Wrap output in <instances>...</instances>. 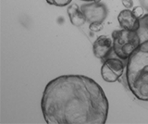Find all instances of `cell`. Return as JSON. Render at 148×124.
<instances>
[{"instance_id":"cell-5","label":"cell","mask_w":148,"mask_h":124,"mask_svg":"<svg viewBox=\"0 0 148 124\" xmlns=\"http://www.w3.org/2000/svg\"><path fill=\"white\" fill-rule=\"evenodd\" d=\"M84 13L86 21L89 22H103L106 17V10L104 5L98 2H91L88 5H83L82 8Z\"/></svg>"},{"instance_id":"cell-11","label":"cell","mask_w":148,"mask_h":124,"mask_svg":"<svg viewBox=\"0 0 148 124\" xmlns=\"http://www.w3.org/2000/svg\"><path fill=\"white\" fill-rule=\"evenodd\" d=\"M89 29L94 32V33H97V32H100L103 29V22H92L89 26Z\"/></svg>"},{"instance_id":"cell-9","label":"cell","mask_w":148,"mask_h":124,"mask_svg":"<svg viewBox=\"0 0 148 124\" xmlns=\"http://www.w3.org/2000/svg\"><path fill=\"white\" fill-rule=\"evenodd\" d=\"M137 34L141 40V44L148 40V13L140 19V27L137 30Z\"/></svg>"},{"instance_id":"cell-14","label":"cell","mask_w":148,"mask_h":124,"mask_svg":"<svg viewBox=\"0 0 148 124\" xmlns=\"http://www.w3.org/2000/svg\"><path fill=\"white\" fill-rule=\"evenodd\" d=\"M82 1H85V2H98L99 0H82Z\"/></svg>"},{"instance_id":"cell-2","label":"cell","mask_w":148,"mask_h":124,"mask_svg":"<svg viewBox=\"0 0 148 124\" xmlns=\"http://www.w3.org/2000/svg\"><path fill=\"white\" fill-rule=\"evenodd\" d=\"M127 60L129 89L139 100L148 101V40L143 42Z\"/></svg>"},{"instance_id":"cell-7","label":"cell","mask_w":148,"mask_h":124,"mask_svg":"<svg viewBox=\"0 0 148 124\" xmlns=\"http://www.w3.org/2000/svg\"><path fill=\"white\" fill-rule=\"evenodd\" d=\"M118 21L122 29L137 32L139 27H140V19L134 15L132 10H129V8H126V10L119 12Z\"/></svg>"},{"instance_id":"cell-13","label":"cell","mask_w":148,"mask_h":124,"mask_svg":"<svg viewBox=\"0 0 148 124\" xmlns=\"http://www.w3.org/2000/svg\"><path fill=\"white\" fill-rule=\"evenodd\" d=\"M122 4H123V6L126 7L127 8H131L133 7L132 0H122Z\"/></svg>"},{"instance_id":"cell-12","label":"cell","mask_w":148,"mask_h":124,"mask_svg":"<svg viewBox=\"0 0 148 124\" xmlns=\"http://www.w3.org/2000/svg\"><path fill=\"white\" fill-rule=\"evenodd\" d=\"M132 12H133V14L135 15L137 18H139V19H141V18L143 16V10L142 7H135V8H133Z\"/></svg>"},{"instance_id":"cell-8","label":"cell","mask_w":148,"mask_h":124,"mask_svg":"<svg viewBox=\"0 0 148 124\" xmlns=\"http://www.w3.org/2000/svg\"><path fill=\"white\" fill-rule=\"evenodd\" d=\"M67 11L72 25L76 27H80L84 24V22L86 21L85 15L82 12V8L77 4H71V5H69L68 7Z\"/></svg>"},{"instance_id":"cell-4","label":"cell","mask_w":148,"mask_h":124,"mask_svg":"<svg viewBox=\"0 0 148 124\" xmlns=\"http://www.w3.org/2000/svg\"><path fill=\"white\" fill-rule=\"evenodd\" d=\"M124 64L121 58H108L101 68V75L106 82H117L124 72Z\"/></svg>"},{"instance_id":"cell-6","label":"cell","mask_w":148,"mask_h":124,"mask_svg":"<svg viewBox=\"0 0 148 124\" xmlns=\"http://www.w3.org/2000/svg\"><path fill=\"white\" fill-rule=\"evenodd\" d=\"M113 50V40L106 35H100L92 45V52L97 58H105Z\"/></svg>"},{"instance_id":"cell-1","label":"cell","mask_w":148,"mask_h":124,"mask_svg":"<svg viewBox=\"0 0 148 124\" xmlns=\"http://www.w3.org/2000/svg\"><path fill=\"white\" fill-rule=\"evenodd\" d=\"M41 108L48 124H104L109 104L102 87L84 75H62L46 84Z\"/></svg>"},{"instance_id":"cell-3","label":"cell","mask_w":148,"mask_h":124,"mask_svg":"<svg viewBox=\"0 0 148 124\" xmlns=\"http://www.w3.org/2000/svg\"><path fill=\"white\" fill-rule=\"evenodd\" d=\"M112 40L113 51L121 59H128L141 45L137 32L126 29L114 31Z\"/></svg>"},{"instance_id":"cell-10","label":"cell","mask_w":148,"mask_h":124,"mask_svg":"<svg viewBox=\"0 0 148 124\" xmlns=\"http://www.w3.org/2000/svg\"><path fill=\"white\" fill-rule=\"evenodd\" d=\"M72 0H46V2L56 7H65L71 3Z\"/></svg>"}]
</instances>
